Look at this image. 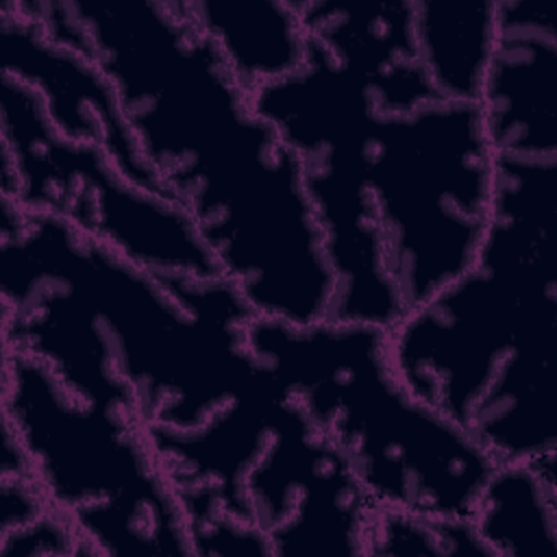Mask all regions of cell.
Wrapping results in <instances>:
<instances>
[{"instance_id":"1","label":"cell","mask_w":557,"mask_h":557,"mask_svg":"<svg viewBox=\"0 0 557 557\" xmlns=\"http://www.w3.org/2000/svg\"><path fill=\"white\" fill-rule=\"evenodd\" d=\"M109 78L139 154L255 315H329L333 274L298 161L176 0H22Z\"/></svg>"},{"instance_id":"2","label":"cell","mask_w":557,"mask_h":557,"mask_svg":"<svg viewBox=\"0 0 557 557\" xmlns=\"http://www.w3.org/2000/svg\"><path fill=\"white\" fill-rule=\"evenodd\" d=\"M0 309L2 350L146 429H200L261 370L224 274L161 281L57 215L0 231Z\"/></svg>"},{"instance_id":"3","label":"cell","mask_w":557,"mask_h":557,"mask_svg":"<svg viewBox=\"0 0 557 557\" xmlns=\"http://www.w3.org/2000/svg\"><path fill=\"white\" fill-rule=\"evenodd\" d=\"M403 385L496 463H557V159L496 157L474 263L387 331Z\"/></svg>"},{"instance_id":"4","label":"cell","mask_w":557,"mask_h":557,"mask_svg":"<svg viewBox=\"0 0 557 557\" xmlns=\"http://www.w3.org/2000/svg\"><path fill=\"white\" fill-rule=\"evenodd\" d=\"M146 433L191 555H233L246 527L272 557L363 555L374 507L342 453L263 366L200 429Z\"/></svg>"},{"instance_id":"5","label":"cell","mask_w":557,"mask_h":557,"mask_svg":"<svg viewBox=\"0 0 557 557\" xmlns=\"http://www.w3.org/2000/svg\"><path fill=\"white\" fill-rule=\"evenodd\" d=\"M246 342L342 453L374 509L472 516L496 461L403 385L383 329L252 315Z\"/></svg>"},{"instance_id":"6","label":"cell","mask_w":557,"mask_h":557,"mask_svg":"<svg viewBox=\"0 0 557 557\" xmlns=\"http://www.w3.org/2000/svg\"><path fill=\"white\" fill-rule=\"evenodd\" d=\"M2 424L30 479L98 555H191L178 498L146 426L67 392L39 361L2 350Z\"/></svg>"},{"instance_id":"7","label":"cell","mask_w":557,"mask_h":557,"mask_svg":"<svg viewBox=\"0 0 557 557\" xmlns=\"http://www.w3.org/2000/svg\"><path fill=\"white\" fill-rule=\"evenodd\" d=\"M496 154L476 102L433 98L379 113L368 187L387 276L411 309L476 259L494 202Z\"/></svg>"},{"instance_id":"8","label":"cell","mask_w":557,"mask_h":557,"mask_svg":"<svg viewBox=\"0 0 557 557\" xmlns=\"http://www.w3.org/2000/svg\"><path fill=\"white\" fill-rule=\"evenodd\" d=\"M298 161L333 274L326 320L387 331L403 302L387 276L368 187L376 102L370 87L309 39L300 67L250 94Z\"/></svg>"},{"instance_id":"9","label":"cell","mask_w":557,"mask_h":557,"mask_svg":"<svg viewBox=\"0 0 557 557\" xmlns=\"http://www.w3.org/2000/svg\"><path fill=\"white\" fill-rule=\"evenodd\" d=\"M0 137V198L65 220L161 281L222 274L174 200L126 178L98 146L63 137L39 96L7 74Z\"/></svg>"},{"instance_id":"10","label":"cell","mask_w":557,"mask_h":557,"mask_svg":"<svg viewBox=\"0 0 557 557\" xmlns=\"http://www.w3.org/2000/svg\"><path fill=\"white\" fill-rule=\"evenodd\" d=\"M0 57V74L30 87L63 137L98 146L126 178L163 194L139 154L109 78L87 54L59 44L11 0H2Z\"/></svg>"},{"instance_id":"11","label":"cell","mask_w":557,"mask_h":557,"mask_svg":"<svg viewBox=\"0 0 557 557\" xmlns=\"http://www.w3.org/2000/svg\"><path fill=\"white\" fill-rule=\"evenodd\" d=\"M496 44L476 98L496 157L557 159V28L548 0H494Z\"/></svg>"},{"instance_id":"12","label":"cell","mask_w":557,"mask_h":557,"mask_svg":"<svg viewBox=\"0 0 557 557\" xmlns=\"http://www.w3.org/2000/svg\"><path fill=\"white\" fill-rule=\"evenodd\" d=\"M307 37L355 72L381 113L411 111L440 98L422 67L413 0H292Z\"/></svg>"},{"instance_id":"13","label":"cell","mask_w":557,"mask_h":557,"mask_svg":"<svg viewBox=\"0 0 557 557\" xmlns=\"http://www.w3.org/2000/svg\"><path fill=\"white\" fill-rule=\"evenodd\" d=\"M246 91L302 65L309 37L292 0H176Z\"/></svg>"},{"instance_id":"14","label":"cell","mask_w":557,"mask_h":557,"mask_svg":"<svg viewBox=\"0 0 557 557\" xmlns=\"http://www.w3.org/2000/svg\"><path fill=\"white\" fill-rule=\"evenodd\" d=\"M470 520L492 557H555L557 463H496Z\"/></svg>"},{"instance_id":"15","label":"cell","mask_w":557,"mask_h":557,"mask_svg":"<svg viewBox=\"0 0 557 557\" xmlns=\"http://www.w3.org/2000/svg\"><path fill=\"white\" fill-rule=\"evenodd\" d=\"M422 67L440 98L476 102L496 44L494 0H413Z\"/></svg>"},{"instance_id":"16","label":"cell","mask_w":557,"mask_h":557,"mask_svg":"<svg viewBox=\"0 0 557 557\" xmlns=\"http://www.w3.org/2000/svg\"><path fill=\"white\" fill-rule=\"evenodd\" d=\"M368 557H492L470 518L418 516L372 509Z\"/></svg>"},{"instance_id":"17","label":"cell","mask_w":557,"mask_h":557,"mask_svg":"<svg viewBox=\"0 0 557 557\" xmlns=\"http://www.w3.org/2000/svg\"><path fill=\"white\" fill-rule=\"evenodd\" d=\"M0 557H89L78 533L52 509L0 533Z\"/></svg>"},{"instance_id":"18","label":"cell","mask_w":557,"mask_h":557,"mask_svg":"<svg viewBox=\"0 0 557 557\" xmlns=\"http://www.w3.org/2000/svg\"><path fill=\"white\" fill-rule=\"evenodd\" d=\"M48 505L30 476H0V533L33 522Z\"/></svg>"}]
</instances>
